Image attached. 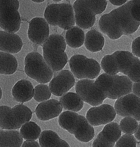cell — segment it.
Segmentation results:
<instances>
[{
	"mask_svg": "<svg viewBox=\"0 0 140 147\" xmlns=\"http://www.w3.org/2000/svg\"><path fill=\"white\" fill-rule=\"evenodd\" d=\"M119 126L122 132L125 134L133 135L138 131L139 124L134 118L126 117L121 121Z\"/></svg>",
	"mask_w": 140,
	"mask_h": 147,
	"instance_id": "f1b7e54d",
	"label": "cell"
},
{
	"mask_svg": "<svg viewBox=\"0 0 140 147\" xmlns=\"http://www.w3.org/2000/svg\"><path fill=\"white\" fill-rule=\"evenodd\" d=\"M24 65L26 74L37 82L45 84L51 80L53 76L52 69L38 52L28 54L25 57Z\"/></svg>",
	"mask_w": 140,
	"mask_h": 147,
	"instance_id": "8992f818",
	"label": "cell"
},
{
	"mask_svg": "<svg viewBox=\"0 0 140 147\" xmlns=\"http://www.w3.org/2000/svg\"><path fill=\"white\" fill-rule=\"evenodd\" d=\"M114 108L120 116L130 117L140 121V98L134 94L130 93L117 99Z\"/></svg>",
	"mask_w": 140,
	"mask_h": 147,
	"instance_id": "8fae6325",
	"label": "cell"
},
{
	"mask_svg": "<svg viewBox=\"0 0 140 147\" xmlns=\"http://www.w3.org/2000/svg\"><path fill=\"white\" fill-rule=\"evenodd\" d=\"M39 140L41 147H56L62 139L54 131L44 130L42 132Z\"/></svg>",
	"mask_w": 140,
	"mask_h": 147,
	"instance_id": "83f0119b",
	"label": "cell"
},
{
	"mask_svg": "<svg viewBox=\"0 0 140 147\" xmlns=\"http://www.w3.org/2000/svg\"><path fill=\"white\" fill-rule=\"evenodd\" d=\"M132 53L136 57L140 58V36L136 38L132 43Z\"/></svg>",
	"mask_w": 140,
	"mask_h": 147,
	"instance_id": "d590c367",
	"label": "cell"
},
{
	"mask_svg": "<svg viewBox=\"0 0 140 147\" xmlns=\"http://www.w3.org/2000/svg\"><path fill=\"white\" fill-rule=\"evenodd\" d=\"M71 72L79 79H94L99 76L101 71L99 63L93 59L82 55H75L69 60Z\"/></svg>",
	"mask_w": 140,
	"mask_h": 147,
	"instance_id": "52a82bcc",
	"label": "cell"
},
{
	"mask_svg": "<svg viewBox=\"0 0 140 147\" xmlns=\"http://www.w3.org/2000/svg\"><path fill=\"white\" fill-rule=\"evenodd\" d=\"M2 92L1 88V99H2Z\"/></svg>",
	"mask_w": 140,
	"mask_h": 147,
	"instance_id": "7bdbcfd3",
	"label": "cell"
},
{
	"mask_svg": "<svg viewBox=\"0 0 140 147\" xmlns=\"http://www.w3.org/2000/svg\"><path fill=\"white\" fill-rule=\"evenodd\" d=\"M66 47L65 39L58 34L50 35L43 45V58L54 71H61L68 62Z\"/></svg>",
	"mask_w": 140,
	"mask_h": 147,
	"instance_id": "3957f363",
	"label": "cell"
},
{
	"mask_svg": "<svg viewBox=\"0 0 140 147\" xmlns=\"http://www.w3.org/2000/svg\"><path fill=\"white\" fill-rule=\"evenodd\" d=\"M116 114L113 106L105 104L90 109L86 118L91 125L97 126L111 123L115 119Z\"/></svg>",
	"mask_w": 140,
	"mask_h": 147,
	"instance_id": "7c38bea8",
	"label": "cell"
},
{
	"mask_svg": "<svg viewBox=\"0 0 140 147\" xmlns=\"http://www.w3.org/2000/svg\"><path fill=\"white\" fill-rule=\"evenodd\" d=\"M12 94L14 100L17 102L23 103L29 102L34 97L33 86L27 80H20L13 86Z\"/></svg>",
	"mask_w": 140,
	"mask_h": 147,
	"instance_id": "ffe728a7",
	"label": "cell"
},
{
	"mask_svg": "<svg viewBox=\"0 0 140 147\" xmlns=\"http://www.w3.org/2000/svg\"><path fill=\"white\" fill-rule=\"evenodd\" d=\"M85 35L81 28L73 26L67 30L65 34V41L69 47L73 48H79L84 45Z\"/></svg>",
	"mask_w": 140,
	"mask_h": 147,
	"instance_id": "cb8c5ba5",
	"label": "cell"
},
{
	"mask_svg": "<svg viewBox=\"0 0 140 147\" xmlns=\"http://www.w3.org/2000/svg\"><path fill=\"white\" fill-rule=\"evenodd\" d=\"M86 3L95 15L101 14L106 8L107 1H85Z\"/></svg>",
	"mask_w": 140,
	"mask_h": 147,
	"instance_id": "d6a6232c",
	"label": "cell"
},
{
	"mask_svg": "<svg viewBox=\"0 0 140 147\" xmlns=\"http://www.w3.org/2000/svg\"><path fill=\"white\" fill-rule=\"evenodd\" d=\"M58 121L60 127L73 135L81 142H88L94 137L93 126L90 124L86 118L77 113L64 111L59 115Z\"/></svg>",
	"mask_w": 140,
	"mask_h": 147,
	"instance_id": "6da1fadb",
	"label": "cell"
},
{
	"mask_svg": "<svg viewBox=\"0 0 140 147\" xmlns=\"http://www.w3.org/2000/svg\"><path fill=\"white\" fill-rule=\"evenodd\" d=\"M105 44V39L101 33L95 30H90L86 34L84 45L91 52H97L101 51Z\"/></svg>",
	"mask_w": 140,
	"mask_h": 147,
	"instance_id": "44dd1931",
	"label": "cell"
},
{
	"mask_svg": "<svg viewBox=\"0 0 140 147\" xmlns=\"http://www.w3.org/2000/svg\"><path fill=\"white\" fill-rule=\"evenodd\" d=\"M109 2L115 6H121L126 3L127 1L124 0H111L109 1Z\"/></svg>",
	"mask_w": 140,
	"mask_h": 147,
	"instance_id": "f35d334b",
	"label": "cell"
},
{
	"mask_svg": "<svg viewBox=\"0 0 140 147\" xmlns=\"http://www.w3.org/2000/svg\"><path fill=\"white\" fill-rule=\"evenodd\" d=\"M21 147H41L40 144L35 140H26Z\"/></svg>",
	"mask_w": 140,
	"mask_h": 147,
	"instance_id": "8d00e7d4",
	"label": "cell"
},
{
	"mask_svg": "<svg viewBox=\"0 0 140 147\" xmlns=\"http://www.w3.org/2000/svg\"><path fill=\"white\" fill-rule=\"evenodd\" d=\"M131 13L133 18L140 22V1H131Z\"/></svg>",
	"mask_w": 140,
	"mask_h": 147,
	"instance_id": "e575fe53",
	"label": "cell"
},
{
	"mask_svg": "<svg viewBox=\"0 0 140 147\" xmlns=\"http://www.w3.org/2000/svg\"><path fill=\"white\" fill-rule=\"evenodd\" d=\"M135 137L140 144V124H139L138 131L135 134Z\"/></svg>",
	"mask_w": 140,
	"mask_h": 147,
	"instance_id": "60d3db41",
	"label": "cell"
},
{
	"mask_svg": "<svg viewBox=\"0 0 140 147\" xmlns=\"http://www.w3.org/2000/svg\"><path fill=\"white\" fill-rule=\"evenodd\" d=\"M120 72L126 76L134 55L128 51H118L112 54Z\"/></svg>",
	"mask_w": 140,
	"mask_h": 147,
	"instance_id": "484cf974",
	"label": "cell"
},
{
	"mask_svg": "<svg viewBox=\"0 0 140 147\" xmlns=\"http://www.w3.org/2000/svg\"><path fill=\"white\" fill-rule=\"evenodd\" d=\"M75 76L68 70L59 72L50 82L49 87L51 93L56 96H62L74 86Z\"/></svg>",
	"mask_w": 140,
	"mask_h": 147,
	"instance_id": "4fadbf2b",
	"label": "cell"
},
{
	"mask_svg": "<svg viewBox=\"0 0 140 147\" xmlns=\"http://www.w3.org/2000/svg\"><path fill=\"white\" fill-rule=\"evenodd\" d=\"M133 91L135 95L140 98V82L133 84Z\"/></svg>",
	"mask_w": 140,
	"mask_h": 147,
	"instance_id": "74e56055",
	"label": "cell"
},
{
	"mask_svg": "<svg viewBox=\"0 0 140 147\" xmlns=\"http://www.w3.org/2000/svg\"><path fill=\"white\" fill-rule=\"evenodd\" d=\"M59 101L64 110L72 112H79L84 106V101L75 93H66L59 98Z\"/></svg>",
	"mask_w": 140,
	"mask_h": 147,
	"instance_id": "603a6c76",
	"label": "cell"
},
{
	"mask_svg": "<svg viewBox=\"0 0 140 147\" xmlns=\"http://www.w3.org/2000/svg\"><path fill=\"white\" fill-rule=\"evenodd\" d=\"M46 20L50 25L68 30L75 24L74 11L68 3H52L47 6L44 12Z\"/></svg>",
	"mask_w": 140,
	"mask_h": 147,
	"instance_id": "5b68a950",
	"label": "cell"
},
{
	"mask_svg": "<svg viewBox=\"0 0 140 147\" xmlns=\"http://www.w3.org/2000/svg\"><path fill=\"white\" fill-rule=\"evenodd\" d=\"M23 42L18 35L14 33L0 31L1 52L10 54L18 53L22 49Z\"/></svg>",
	"mask_w": 140,
	"mask_h": 147,
	"instance_id": "d6986e66",
	"label": "cell"
},
{
	"mask_svg": "<svg viewBox=\"0 0 140 147\" xmlns=\"http://www.w3.org/2000/svg\"><path fill=\"white\" fill-rule=\"evenodd\" d=\"M56 147H70V146L65 140H62Z\"/></svg>",
	"mask_w": 140,
	"mask_h": 147,
	"instance_id": "ab89813d",
	"label": "cell"
},
{
	"mask_svg": "<svg viewBox=\"0 0 140 147\" xmlns=\"http://www.w3.org/2000/svg\"><path fill=\"white\" fill-rule=\"evenodd\" d=\"M19 7L18 1H0V26L4 31L14 33L20 29L21 21Z\"/></svg>",
	"mask_w": 140,
	"mask_h": 147,
	"instance_id": "ba28073f",
	"label": "cell"
},
{
	"mask_svg": "<svg viewBox=\"0 0 140 147\" xmlns=\"http://www.w3.org/2000/svg\"><path fill=\"white\" fill-rule=\"evenodd\" d=\"M102 68L105 73L111 75H116L120 73L113 55H105L102 59Z\"/></svg>",
	"mask_w": 140,
	"mask_h": 147,
	"instance_id": "f546056e",
	"label": "cell"
},
{
	"mask_svg": "<svg viewBox=\"0 0 140 147\" xmlns=\"http://www.w3.org/2000/svg\"><path fill=\"white\" fill-rule=\"evenodd\" d=\"M92 80L82 79L77 82L75 86L76 94L84 102L95 107L102 104L107 96L98 88Z\"/></svg>",
	"mask_w": 140,
	"mask_h": 147,
	"instance_id": "9c48e42d",
	"label": "cell"
},
{
	"mask_svg": "<svg viewBox=\"0 0 140 147\" xmlns=\"http://www.w3.org/2000/svg\"><path fill=\"white\" fill-rule=\"evenodd\" d=\"M63 109L59 101L51 99L39 104L35 109V114L39 120L47 121L58 116Z\"/></svg>",
	"mask_w": 140,
	"mask_h": 147,
	"instance_id": "e0dca14e",
	"label": "cell"
},
{
	"mask_svg": "<svg viewBox=\"0 0 140 147\" xmlns=\"http://www.w3.org/2000/svg\"><path fill=\"white\" fill-rule=\"evenodd\" d=\"M33 2H35V3H41L44 2L45 1L44 0H33L32 1Z\"/></svg>",
	"mask_w": 140,
	"mask_h": 147,
	"instance_id": "b9f144b4",
	"label": "cell"
},
{
	"mask_svg": "<svg viewBox=\"0 0 140 147\" xmlns=\"http://www.w3.org/2000/svg\"><path fill=\"white\" fill-rule=\"evenodd\" d=\"M137 139L133 135L125 134L118 140L116 147H137Z\"/></svg>",
	"mask_w": 140,
	"mask_h": 147,
	"instance_id": "836d02e7",
	"label": "cell"
},
{
	"mask_svg": "<svg viewBox=\"0 0 140 147\" xmlns=\"http://www.w3.org/2000/svg\"><path fill=\"white\" fill-rule=\"evenodd\" d=\"M126 76L133 82H140V60L135 56Z\"/></svg>",
	"mask_w": 140,
	"mask_h": 147,
	"instance_id": "1f68e13d",
	"label": "cell"
},
{
	"mask_svg": "<svg viewBox=\"0 0 140 147\" xmlns=\"http://www.w3.org/2000/svg\"><path fill=\"white\" fill-rule=\"evenodd\" d=\"M51 92L48 85L40 84L34 88V99L39 102L48 100L51 98Z\"/></svg>",
	"mask_w": 140,
	"mask_h": 147,
	"instance_id": "4dcf8cb0",
	"label": "cell"
},
{
	"mask_svg": "<svg viewBox=\"0 0 140 147\" xmlns=\"http://www.w3.org/2000/svg\"><path fill=\"white\" fill-rule=\"evenodd\" d=\"M61 0H60V1H56V0H55V1H53L54 2H60L61 1Z\"/></svg>",
	"mask_w": 140,
	"mask_h": 147,
	"instance_id": "ee69618b",
	"label": "cell"
},
{
	"mask_svg": "<svg viewBox=\"0 0 140 147\" xmlns=\"http://www.w3.org/2000/svg\"><path fill=\"white\" fill-rule=\"evenodd\" d=\"M94 83L107 98L113 100L118 99L133 91V82L126 76L103 73L98 77Z\"/></svg>",
	"mask_w": 140,
	"mask_h": 147,
	"instance_id": "7a4b0ae2",
	"label": "cell"
},
{
	"mask_svg": "<svg viewBox=\"0 0 140 147\" xmlns=\"http://www.w3.org/2000/svg\"><path fill=\"white\" fill-rule=\"evenodd\" d=\"M99 26L100 31L113 40L120 38L124 35L119 25L110 13L104 14L100 18Z\"/></svg>",
	"mask_w": 140,
	"mask_h": 147,
	"instance_id": "ac0fdd59",
	"label": "cell"
},
{
	"mask_svg": "<svg viewBox=\"0 0 140 147\" xmlns=\"http://www.w3.org/2000/svg\"><path fill=\"white\" fill-rule=\"evenodd\" d=\"M131 1L110 12L116 19L122 29L124 35H128L135 32L138 29L140 22L136 21L131 13Z\"/></svg>",
	"mask_w": 140,
	"mask_h": 147,
	"instance_id": "30bf717a",
	"label": "cell"
},
{
	"mask_svg": "<svg viewBox=\"0 0 140 147\" xmlns=\"http://www.w3.org/2000/svg\"><path fill=\"white\" fill-rule=\"evenodd\" d=\"M0 127L2 129L16 130L30 121L33 113L23 103L13 107L6 106L0 107Z\"/></svg>",
	"mask_w": 140,
	"mask_h": 147,
	"instance_id": "277c9868",
	"label": "cell"
},
{
	"mask_svg": "<svg viewBox=\"0 0 140 147\" xmlns=\"http://www.w3.org/2000/svg\"><path fill=\"white\" fill-rule=\"evenodd\" d=\"M50 27L45 19L39 17L30 21L28 36L33 44L40 45L44 44L49 37Z\"/></svg>",
	"mask_w": 140,
	"mask_h": 147,
	"instance_id": "5bb4252c",
	"label": "cell"
},
{
	"mask_svg": "<svg viewBox=\"0 0 140 147\" xmlns=\"http://www.w3.org/2000/svg\"><path fill=\"white\" fill-rule=\"evenodd\" d=\"M41 132L40 127L33 121H29L25 123L21 127L20 130L21 136L26 140H37Z\"/></svg>",
	"mask_w": 140,
	"mask_h": 147,
	"instance_id": "4316f807",
	"label": "cell"
},
{
	"mask_svg": "<svg viewBox=\"0 0 140 147\" xmlns=\"http://www.w3.org/2000/svg\"><path fill=\"white\" fill-rule=\"evenodd\" d=\"M18 61L11 54L0 52V73L8 75L13 74L18 69Z\"/></svg>",
	"mask_w": 140,
	"mask_h": 147,
	"instance_id": "d4e9b609",
	"label": "cell"
},
{
	"mask_svg": "<svg viewBox=\"0 0 140 147\" xmlns=\"http://www.w3.org/2000/svg\"><path fill=\"white\" fill-rule=\"evenodd\" d=\"M23 139L18 131L2 129L0 131L1 147H21Z\"/></svg>",
	"mask_w": 140,
	"mask_h": 147,
	"instance_id": "7402d4cb",
	"label": "cell"
},
{
	"mask_svg": "<svg viewBox=\"0 0 140 147\" xmlns=\"http://www.w3.org/2000/svg\"><path fill=\"white\" fill-rule=\"evenodd\" d=\"M121 132L117 123L111 122L106 124L94 141L92 147H113L121 137Z\"/></svg>",
	"mask_w": 140,
	"mask_h": 147,
	"instance_id": "9a60e30c",
	"label": "cell"
},
{
	"mask_svg": "<svg viewBox=\"0 0 140 147\" xmlns=\"http://www.w3.org/2000/svg\"><path fill=\"white\" fill-rule=\"evenodd\" d=\"M75 23L80 28L87 29L93 27L96 15L91 10L85 1H75L73 5Z\"/></svg>",
	"mask_w": 140,
	"mask_h": 147,
	"instance_id": "2e32d148",
	"label": "cell"
}]
</instances>
